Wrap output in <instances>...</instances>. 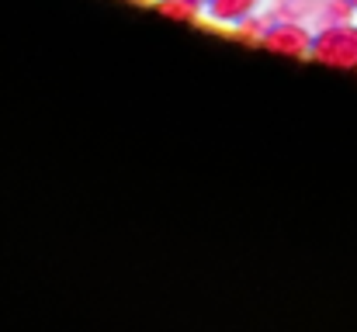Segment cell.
Masks as SVG:
<instances>
[{
	"mask_svg": "<svg viewBox=\"0 0 357 332\" xmlns=\"http://www.w3.org/2000/svg\"><path fill=\"white\" fill-rule=\"evenodd\" d=\"M312 59L333 63V66H354L357 63V31L354 28H323L312 38Z\"/></svg>",
	"mask_w": 357,
	"mask_h": 332,
	"instance_id": "cell-1",
	"label": "cell"
},
{
	"mask_svg": "<svg viewBox=\"0 0 357 332\" xmlns=\"http://www.w3.org/2000/svg\"><path fill=\"white\" fill-rule=\"evenodd\" d=\"M260 45L271 49V52H281V56H295V59L312 52V38L302 28V21H271Z\"/></svg>",
	"mask_w": 357,
	"mask_h": 332,
	"instance_id": "cell-2",
	"label": "cell"
},
{
	"mask_svg": "<svg viewBox=\"0 0 357 332\" xmlns=\"http://www.w3.org/2000/svg\"><path fill=\"white\" fill-rule=\"evenodd\" d=\"M264 0H208V17L219 21V24H239L243 17L257 14Z\"/></svg>",
	"mask_w": 357,
	"mask_h": 332,
	"instance_id": "cell-3",
	"label": "cell"
},
{
	"mask_svg": "<svg viewBox=\"0 0 357 332\" xmlns=\"http://www.w3.org/2000/svg\"><path fill=\"white\" fill-rule=\"evenodd\" d=\"M316 10V0H274L271 21H309Z\"/></svg>",
	"mask_w": 357,
	"mask_h": 332,
	"instance_id": "cell-4",
	"label": "cell"
},
{
	"mask_svg": "<svg viewBox=\"0 0 357 332\" xmlns=\"http://www.w3.org/2000/svg\"><path fill=\"white\" fill-rule=\"evenodd\" d=\"M202 0H156V10L163 14V17H174V21H184V24H191V21H198L202 17Z\"/></svg>",
	"mask_w": 357,
	"mask_h": 332,
	"instance_id": "cell-5",
	"label": "cell"
},
{
	"mask_svg": "<svg viewBox=\"0 0 357 332\" xmlns=\"http://www.w3.org/2000/svg\"><path fill=\"white\" fill-rule=\"evenodd\" d=\"M271 28V14H250V17H243L236 24V35L243 42H253V45H260V38H264V31Z\"/></svg>",
	"mask_w": 357,
	"mask_h": 332,
	"instance_id": "cell-6",
	"label": "cell"
},
{
	"mask_svg": "<svg viewBox=\"0 0 357 332\" xmlns=\"http://www.w3.org/2000/svg\"><path fill=\"white\" fill-rule=\"evenodd\" d=\"M347 10H351L347 3H340V0H330V3L323 7V14H319V24H323V28H330L333 21H344V17H347Z\"/></svg>",
	"mask_w": 357,
	"mask_h": 332,
	"instance_id": "cell-7",
	"label": "cell"
},
{
	"mask_svg": "<svg viewBox=\"0 0 357 332\" xmlns=\"http://www.w3.org/2000/svg\"><path fill=\"white\" fill-rule=\"evenodd\" d=\"M202 3H208V0H202Z\"/></svg>",
	"mask_w": 357,
	"mask_h": 332,
	"instance_id": "cell-8",
	"label": "cell"
}]
</instances>
